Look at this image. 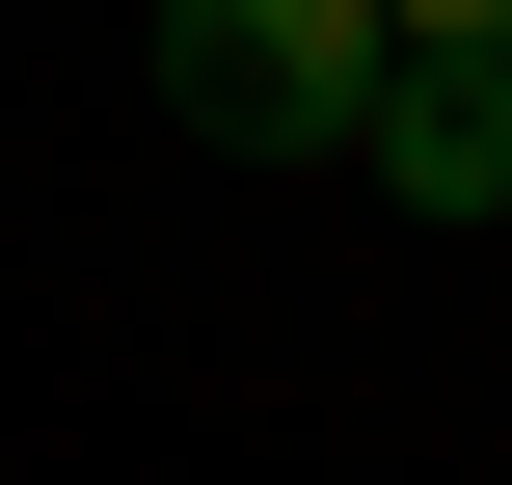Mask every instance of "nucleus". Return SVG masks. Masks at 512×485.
<instances>
[{"label":"nucleus","mask_w":512,"mask_h":485,"mask_svg":"<svg viewBox=\"0 0 512 485\" xmlns=\"http://www.w3.org/2000/svg\"><path fill=\"white\" fill-rule=\"evenodd\" d=\"M135 81H162V135H216V162H351L378 81H405V27H378V0H135Z\"/></svg>","instance_id":"1"},{"label":"nucleus","mask_w":512,"mask_h":485,"mask_svg":"<svg viewBox=\"0 0 512 485\" xmlns=\"http://www.w3.org/2000/svg\"><path fill=\"white\" fill-rule=\"evenodd\" d=\"M405 216H512V54H405L378 81V135H351Z\"/></svg>","instance_id":"2"},{"label":"nucleus","mask_w":512,"mask_h":485,"mask_svg":"<svg viewBox=\"0 0 512 485\" xmlns=\"http://www.w3.org/2000/svg\"><path fill=\"white\" fill-rule=\"evenodd\" d=\"M378 27H405V54H512V0H378Z\"/></svg>","instance_id":"3"}]
</instances>
